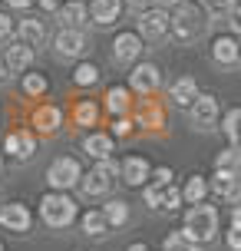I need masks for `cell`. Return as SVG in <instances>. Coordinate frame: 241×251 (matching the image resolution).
<instances>
[{"label":"cell","instance_id":"25","mask_svg":"<svg viewBox=\"0 0 241 251\" xmlns=\"http://www.w3.org/2000/svg\"><path fill=\"white\" fill-rule=\"evenodd\" d=\"M205 192H208L205 178H202V176H192V178H189V185H185V192H182V199L192 201V205H198V201L205 199Z\"/></svg>","mask_w":241,"mask_h":251},{"label":"cell","instance_id":"10","mask_svg":"<svg viewBox=\"0 0 241 251\" xmlns=\"http://www.w3.org/2000/svg\"><path fill=\"white\" fill-rule=\"evenodd\" d=\"M139 53H142V40L136 37V33H119V37H116L113 56H116L119 63H132Z\"/></svg>","mask_w":241,"mask_h":251},{"label":"cell","instance_id":"27","mask_svg":"<svg viewBox=\"0 0 241 251\" xmlns=\"http://www.w3.org/2000/svg\"><path fill=\"white\" fill-rule=\"evenodd\" d=\"M102 215H106V225H126L129 208H126V201H109Z\"/></svg>","mask_w":241,"mask_h":251},{"label":"cell","instance_id":"26","mask_svg":"<svg viewBox=\"0 0 241 251\" xmlns=\"http://www.w3.org/2000/svg\"><path fill=\"white\" fill-rule=\"evenodd\" d=\"M106 109H109V113H126L129 109V93L122 86H116V89H109V96H106Z\"/></svg>","mask_w":241,"mask_h":251},{"label":"cell","instance_id":"47","mask_svg":"<svg viewBox=\"0 0 241 251\" xmlns=\"http://www.w3.org/2000/svg\"><path fill=\"white\" fill-rule=\"evenodd\" d=\"M3 70H7V63H3V60H0V79H3Z\"/></svg>","mask_w":241,"mask_h":251},{"label":"cell","instance_id":"17","mask_svg":"<svg viewBox=\"0 0 241 251\" xmlns=\"http://www.w3.org/2000/svg\"><path fill=\"white\" fill-rule=\"evenodd\" d=\"M60 119H63V116H60L56 106H43V109H37V116H33V126H37L40 132H47V136H50V132L60 129Z\"/></svg>","mask_w":241,"mask_h":251},{"label":"cell","instance_id":"32","mask_svg":"<svg viewBox=\"0 0 241 251\" xmlns=\"http://www.w3.org/2000/svg\"><path fill=\"white\" fill-rule=\"evenodd\" d=\"M73 79H76L79 86H93V83L99 79V70H96L93 63H83V66H79L76 73H73Z\"/></svg>","mask_w":241,"mask_h":251},{"label":"cell","instance_id":"6","mask_svg":"<svg viewBox=\"0 0 241 251\" xmlns=\"http://www.w3.org/2000/svg\"><path fill=\"white\" fill-rule=\"evenodd\" d=\"M139 33L149 40H162L169 33V13L159 10V7H149V10L139 17Z\"/></svg>","mask_w":241,"mask_h":251},{"label":"cell","instance_id":"38","mask_svg":"<svg viewBox=\"0 0 241 251\" xmlns=\"http://www.w3.org/2000/svg\"><path fill=\"white\" fill-rule=\"evenodd\" d=\"M159 192H162V185H149V188H145V205L159 208Z\"/></svg>","mask_w":241,"mask_h":251},{"label":"cell","instance_id":"13","mask_svg":"<svg viewBox=\"0 0 241 251\" xmlns=\"http://www.w3.org/2000/svg\"><path fill=\"white\" fill-rule=\"evenodd\" d=\"M145 178H149V162L139 159V155H129L122 162V182L126 185H142Z\"/></svg>","mask_w":241,"mask_h":251},{"label":"cell","instance_id":"44","mask_svg":"<svg viewBox=\"0 0 241 251\" xmlns=\"http://www.w3.org/2000/svg\"><path fill=\"white\" fill-rule=\"evenodd\" d=\"M126 132H129V123H126V119H119V123H116V136H126Z\"/></svg>","mask_w":241,"mask_h":251},{"label":"cell","instance_id":"20","mask_svg":"<svg viewBox=\"0 0 241 251\" xmlns=\"http://www.w3.org/2000/svg\"><path fill=\"white\" fill-rule=\"evenodd\" d=\"M17 30H20V40H24L26 47H40V43H43V37H47L40 20H20V26H17Z\"/></svg>","mask_w":241,"mask_h":251},{"label":"cell","instance_id":"43","mask_svg":"<svg viewBox=\"0 0 241 251\" xmlns=\"http://www.w3.org/2000/svg\"><path fill=\"white\" fill-rule=\"evenodd\" d=\"M43 10H60V0H40Z\"/></svg>","mask_w":241,"mask_h":251},{"label":"cell","instance_id":"35","mask_svg":"<svg viewBox=\"0 0 241 251\" xmlns=\"http://www.w3.org/2000/svg\"><path fill=\"white\" fill-rule=\"evenodd\" d=\"M205 10L212 13V17H221V13H231V7H235V0H202Z\"/></svg>","mask_w":241,"mask_h":251},{"label":"cell","instance_id":"24","mask_svg":"<svg viewBox=\"0 0 241 251\" xmlns=\"http://www.w3.org/2000/svg\"><path fill=\"white\" fill-rule=\"evenodd\" d=\"M225 136L231 139L235 149H241V109H231V113L225 116Z\"/></svg>","mask_w":241,"mask_h":251},{"label":"cell","instance_id":"37","mask_svg":"<svg viewBox=\"0 0 241 251\" xmlns=\"http://www.w3.org/2000/svg\"><path fill=\"white\" fill-rule=\"evenodd\" d=\"M225 201L231 205V215H235V218H241V185L235 188V192H231V195H228Z\"/></svg>","mask_w":241,"mask_h":251},{"label":"cell","instance_id":"39","mask_svg":"<svg viewBox=\"0 0 241 251\" xmlns=\"http://www.w3.org/2000/svg\"><path fill=\"white\" fill-rule=\"evenodd\" d=\"M13 33V24H10V17L7 13H0V40H7Z\"/></svg>","mask_w":241,"mask_h":251},{"label":"cell","instance_id":"31","mask_svg":"<svg viewBox=\"0 0 241 251\" xmlns=\"http://www.w3.org/2000/svg\"><path fill=\"white\" fill-rule=\"evenodd\" d=\"M178 201H182V192H178V188L162 185V192H159V205H162L165 212H175V208H178Z\"/></svg>","mask_w":241,"mask_h":251},{"label":"cell","instance_id":"5","mask_svg":"<svg viewBox=\"0 0 241 251\" xmlns=\"http://www.w3.org/2000/svg\"><path fill=\"white\" fill-rule=\"evenodd\" d=\"M116 169H119L116 162L102 159V162L83 178V192H86V195H102V192H109V185H113V178H109V176H113Z\"/></svg>","mask_w":241,"mask_h":251},{"label":"cell","instance_id":"16","mask_svg":"<svg viewBox=\"0 0 241 251\" xmlns=\"http://www.w3.org/2000/svg\"><path fill=\"white\" fill-rule=\"evenodd\" d=\"M195 96H198V86H195V79H192V76H182V79L172 83V100H175L178 106H192Z\"/></svg>","mask_w":241,"mask_h":251},{"label":"cell","instance_id":"19","mask_svg":"<svg viewBox=\"0 0 241 251\" xmlns=\"http://www.w3.org/2000/svg\"><path fill=\"white\" fill-rule=\"evenodd\" d=\"M212 56H215L218 63H235L238 60V43L231 37H218L215 43H212Z\"/></svg>","mask_w":241,"mask_h":251},{"label":"cell","instance_id":"14","mask_svg":"<svg viewBox=\"0 0 241 251\" xmlns=\"http://www.w3.org/2000/svg\"><path fill=\"white\" fill-rule=\"evenodd\" d=\"M119 7H122L119 0H93V20L102 26L116 24L119 20Z\"/></svg>","mask_w":241,"mask_h":251},{"label":"cell","instance_id":"9","mask_svg":"<svg viewBox=\"0 0 241 251\" xmlns=\"http://www.w3.org/2000/svg\"><path fill=\"white\" fill-rule=\"evenodd\" d=\"M0 225L10 228V231H30V212H26V205H3L0 208Z\"/></svg>","mask_w":241,"mask_h":251},{"label":"cell","instance_id":"41","mask_svg":"<svg viewBox=\"0 0 241 251\" xmlns=\"http://www.w3.org/2000/svg\"><path fill=\"white\" fill-rule=\"evenodd\" d=\"M231 30L241 37V7H231Z\"/></svg>","mask_w":241,"mask_h":251},{"label":"cell","instance_id":"45","mask_svg":"<svg viewBox=\"0 0 241 251\" xmlns=\"http://www.w3.org/2000/svg\"><path fill=\"white\" fill-rule=\"evenodd\" d=\"M10 7H30V0H7Z\"/></svg>","mask_w":241,"mask_h":251},{"label":"cell","instance_id":"18","mask_svg":"<svg viewBox=\"0 0 241 251\" xmlns=\"http://www.w3.org/2000/svg\"><path fill=\"white\" fill-rule=\"evenodd\" d=\"M30 63H33V50H30L26 43L7 47V66H10V70H26Z\"/></svg>","mask_w":241,"mask_h":251},{"label":"cell","instance_id":"48","mask_svg":"<svg viewBox=\"0 0 241 251\" xmlns=\"http://www.w3.org/2000/svg\"><path fill=\"white\" fill-rule=\"evenodd\" d=\"M169 3H178V7H182V3H192V0H169Z\"/></svg>","mask_w":241,"mask_h":251},{"label":"cell","instance_id":"8","mask_svg":"<svg viewBox=\"0 0 241 251\" xmlns=\"http://www.w3.org/2000/svg\"><path fill=\"white\" fill-rule=\"evenodd\" d=\"M159 70H155L152 63H142V66H136L132 70V89L136 93H142V96H149V93H155L159 89Z\"/></svg>","mask_w":241,"mask_h":251},{"label":"cell","instance_id":"28","mask_svg":"<svg viewBox=\"0 0 241 251\" xmlns=\"http://www.w3.org/2000/svg\"><path fill=\"white\" fill-rule=\"evenodd\" d=\"M139 126H162V106L142 102L139 106Z\"/></svg>","mask_w":241,"mask_h":251},{"label":"cell","instance_id":"23","mask_svg":"<svg viewBox=\"0 0 241 251\" xmlns=\"http://www.w3.org/2000/svg\"><path fill=\"white\" fill-rule=\"evenodd\" d=\"M215 165H218V169H228L231 176H235V178L241 182V149H228V152H221V155L215 159Z\"/></svg>","mask_w":241,"mask_h":251},{"label":"cell","instance_id":"40","mask_svg":"<svg viewBox=\"0 0 241 251\" xmlns=\"http://www.w3.org/2000/svg\"><path fill=\"white\" fill-rule=\"evenodd\" d=\"M126 3L132 7V10H149V7H155L159 0H126Z\"/></svg>","mask_w":241,"mask_h":251},{"label":"cell","instance_id":"42","mask_svg":"<svg viewBox=\"0 0 241 251\" xmlns=\"http://www.w3.org/2000/svg\"><path fill=\"white\" fill-rule=\"evenodd\" d=\"M172 182V169H159L155 172V185H169Z\"/></svg>","mask_w":241,"mask_h":251},{"label":"cell","instance_id":"22","mask_svg":"<svg viewBox=\"0 0 241 251\" xmlns=\"http://www.w3.org/2000/svg\"><path fill=\"white\" fill-rule=\"evenodd\" d=\"M56 13H60V20H63V24L70 26V30H73V26H79L83 20H86V7H83L79 0H73V3H66V7H60Z\"/></svg>","mask_w":241,"mask_h":251},{"label":"cell","instance_id":"3","mask_svg":"<svg viewBox=\"0 0 241 251\" xmlns=\"http://www.w3.org/2000/svg\"><path fill=\"white\" fill-rule=\"evenodd\" d=\"M169 26L175 30L178 40H195L198 33H202L205 20H202V13L195 10L192 3H182V7L175 10V17H169Z\"/></svg>","mask_w":241,"mask_h":251},{"label":"cell","instance_id":"46","mask_svg":"<svg viewBox=\"0 0 241 251\" xmlns=\"http://www.w3.org/2000/svg\"><path fill=\"white\" fill-rule=\"evenodd\" d=\"M129 251H149V248H145V245H132Z\"/></svg>","mask_w":241,"mask_h":251},{"label":"cell","instance_id":"34","mask_svg":"<svg viewBox=\"0 0 241 251\" xmlns=\"http://www.w3.org/2000/svg\"><path fill=\"white\" fill-rule=\"evenodd\" d=\"M76 123L79 126H93V123H96V102H79V106H76Z\"/></svg>","mask_w":241,"mask_h":251},{"label":"cell","instance_id":"36","mask_svg":"<svg viewBox=\"0 0 241 251\" xmlns=\"http://www.w3.org/2000/svg\"><path fill=\"white\" fill-rule=\"evenodd\" d=\"M228 248L231 251H241V218H235V222H231V228H228Z\"/></svg>","mask_w":241,"mask_h":251},{"label":"cell","instance_id":"2","mask_svg":"<svg viewBox=\"0 0 241 251\" xmlns=\"http://www.w3.org/2000/svg\"><path fill=\"white\" fill-rule=\"evenodd\" d=\"M40 215H43V222L50 228H66L76 218V205H73V199L50 192V195H43V201H40Z\"/></svg>","mask_w":241,"mask_h":251},{"label":"cell","instance_id":"4","mask_svg":"<svg viewBox=\"0 0 241 251\" xmlns=\"http://www.w3.org/2000/svg\"><path fill=\"white\" fill-rule=\"evenodd\" d=\"M47 182H50L53 188H73L79 182V162L70 159V155L56 159V162L47 169Z\"/></svg>","mask_w":241,"mask_h":251},{"label":"cell","instance_id":"11","mask_svg":"<svg viewBox=\"0 0 241 251\" xmlns=\"http://www.w3.org/2000/svg\"><path fill=\"white\" fill-rule=\"evenodd\" d=\"M3 146H7V152H13L17 159H30V155H33V149H37V139L30 136L26 129H17V132H10V136H7V142H3Z\"/></svg>","mask_w":241,"mask_h":251},{"label":"cell","instance_id":"1","mask_svg":"<svg viewBox=\"0 0 241 251\" xmlns=\"http://www.w3.org/2000/svg\"><path fill=\"white\" fill-rule=\"evenodd\" d=\"M218 231V208L215 205H192L189 215H185V228H182V235L195 245H205V241H212Z\"/></svg>","mask_w":241,"mask_h":251},{"label":"cell","instance_id":"21","mask_svg":"<svg viewBox=\"0 0 241 251\" xmlns=\"http://www.w3.org/2000/svg\"><path fill=\"white\" fill-rule=\"evenodd\" d=\"M238 185H241V182L231 176L228 169H218L215 178H212V192H215V195H221V199H228V195H231V192H235Z\"/></svg>","mask_w":241,"mask_h":251},{"label":"cell","instance_id":"15","mask_svg":"<svg viewBox=\"0 0 241 251\" xmlns=\"http://www.w3.org/2000/svg\"><path fill=\"white\" fill-rule=\"evenodd\" d=\"M83 152H89L93 159H109L113 139L106 136V132H93V136H86V142H83Z\"/></svg>","mask_w":241,"mask_h":251},{"label":"cell","instance_id":"7","mask_svg":"<svg viewBox=\"0 0 241 251\" xmlns=\"http://www.w3.org/2000/svg\"><path fill=\"white\" fill-rule=\"evenodd\" d=\"M215 119H218L215 96H195V102H192V123L198 129H208V126H215Z\"/></svg>","mask_w":241,"mask_h":251},{"label":"cell","instance_id":"49","mask_svg":"<svg viewBox=\"0 0 241 251\" xmlns=\"http://www.w3.org/2000/svg\"><path fill=\"white\" fill-rule=\"evenodd\" d=\"M0 251H3V248H0Z\"/></svg>","mask_w":241,"mask_h":251},{"label":"cell","instance_id":"33","mask_svg":"<svg viewBox=\"0 0 241 251\" xmlns=\"http://www.w3.org/2000/svg\"><path fill=\"white\" fill-rule=\"evenodd\" d=\"M43 89H47V79H43V76H37V73H26L24 76V93H26V96H40Z\"/></svg>","mask_w":241,"mask_h":251},{"label":"cell","instance_id":"12","mask_svg":"<svg viewBox=\"0 0 241 251\" xmlns=\"http://www.w3.org/2000/svg\"><path fill=\"white\" fill-rule=\"evenodd\" d=\"M56 50L63 53V56H79V53L86 50V37L79 30H70L66 26L63 33H56Z\"/></svg>","mask_w":241,"mask_h":251},{"label":"cell","instance_id":"29","mask_svg":"<svg viewBox=\"0 0 241 251\" xmlns=\"http://www.w3.org/2000/svg\"><path fill=\"white\" fill-rule=\"evenodd\" d=\"M83 231H86V235H102V231H106V215L102 212H86L83 215Z\"/></svg>","mask_w":241,"mask_h":251},{"label":"cell","instance_id":"30","mask_svg":"<svg viewBox=\"0 0 241 251\" xmlns=\"http://www.w3.org/2000/svg\"><path fill=\"white\" fill-rule=\"evenodd\" d=\"M165 251H198V245L189 241L182 231H175V235H169V238H165Z\"/></svg>","mask_w":241,"mask_h":251}]
</instances>
